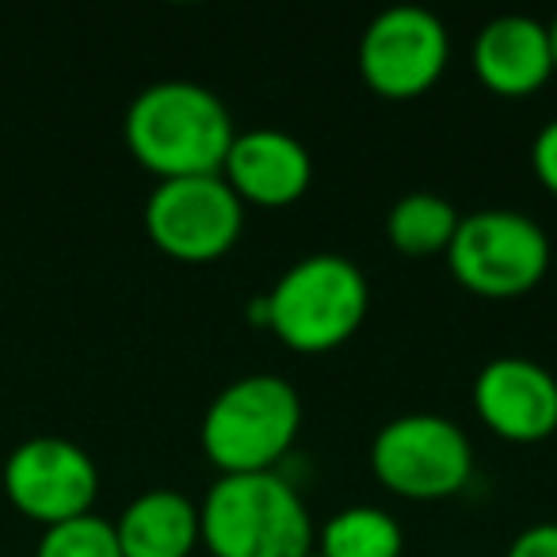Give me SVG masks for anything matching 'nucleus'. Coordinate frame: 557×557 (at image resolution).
I'll return each instance as SVG.
<instances>
[{
  "instance_id": "obj_5",
  "label": "nucleus",
  "mask_w": 557,
  "mask_h": 557,
  "mask_svg": "<svg viewBox=\"0 0 557 557\" xmlns=\"http://www.w3.org/2000/svg\"><path fill=\"white\" fill-rule=\"evenodd\" d=\"M443 260L462 290L504 302V298L531 295L546 278L549 237L523 210L488 207L462 214Z\"/></svg>"
},
{
  "instance_id": "obj_14",
  "label": "nucleus",
  "mask_w": 557,
  "mask_h": 557,
  "mask_svg": "<svg viewBox=\"0 0 557 557\" xmlns=\"http://www.w3.org/2000/svg\"><path fill=\"white\" fill-rule=\"evenodd\" d=\"M458 222L462 214L450 199L435 191H409L389 207L386 237L394 252L409 256V260H428V256H447Z\"/></svg>"
},
{
  "instance_id": "obj_20",
  "label": "nucleus",
  "mask_w": 557,
  "mask_h": 557,
  "mask_svg": "<svg viewBox=\"0 0 557 557\" xmlns=\"http://www.w3.org/2000/svg\"><path fill=\"white\" fill-rule=\"evenodd\" d=\"M306 557H325V554H321V549H318V546H313V549H310V554H306Z\"/></svg>"
},
{
  "instance_id": "obj_4",
  "label": "nucleus",
  "mask_w": 557,
  "mask_h": 557,
  "mask_svg": "<svg viewBox=\"0 0 557 557\" xmlns=\"http://www.w3.org/2000/svg\"><path fill=\"white\" fill-rule=\"evenodd\" d=\"M302 432V397L278 374H245L210 397L199 447L218 473H271Z\"/></svg>"
},
{
  "instance_id": "obj_19",
  "label": "nucleus",
  "mask_w": 557,
  "mask_h": 557,
  "mask_svg": "<svg viewBox=\"0 0 557 557\" xmlns=\"http://www.w3.org/2000/svg\"><path fill=\"white\" fill-rule=\"evenodd\" d=\"M546 39H549V58H554V73H557V16L546 24Z\"/></svg>"
},
{
  "instance_id": "obj_16",
  "label": "nucleus",
  "mask_w": 557,
  "mask_h": 557,
  "mask_svg": "<svg viewBox=\"0 0 557 557\" xmlns=\"http://www.w3.org/2000/svg\"><path fill=\"white\" fill-rule=\"evenodd\" d=\"M35 557H123V549H119L115 523L88 511V516L42 527L39 554Z\"/></svg>"
},
{
  "instance_id": "obj_2",
  "label": "nucleus",
  "mask_w": 557,
  "mask_h": 557,
  "mask_svg": "<svg viewBox=\"0 0 557 557\" xmlns=\"http://www.w3.org/2000/svg\"><path fill=\"white\" fill-rule=\"evenodd\" d=\"M371 310L363 268L341 252H313L290 263L263 298L248 302V318L298 356H325L359 333Z\"/></svg>"
},
{
  "instance_id": "obj_15",
  "label": "nucleus",
  "mask_w": 557,
  "mask_h": 557,
  "mask_svg": "<svg viewBox=\"0 0 557 557\" xmlns=\"http://www.w3.org/2000/svg\"><path fill=\"white\" fill-rule=\"evenodd\" d=\"M313 546L325 557H401L405 531L386 508L351 504L341 508L318 527Z\"/></svg>"
},
{
  "instance_id": "obj_10",
  "label": "nucleus",
  "mask_w": 557,
  "mask_h": 557,
  "mask_svg": "<svg viewBox=\"0 0 557 557\" xmlns=\"http://www.w3.org/2000/svg\"><path fill=\"white\" fill-rule=\"evenodd\" d=\"M473 412L504 443L557 435V374L527 356H496L473 379Z\"/></svg>"
},
{
  "instance_id": "obj_17",
  "label": "nucleus",
  "mask_w": 557,
  "mask_h": 557,
  "mask_svg": "<svg viewBox=\"0 0 557 557\" xmlns=\"http://www.w3.org/2000/svg\"><path fill=\"white\" fill-rule=\"evenodd\" d=\"M531 172L542 187L557 199V119L539 126L531 141Z\"/></svg>"
},
{
  "instance_id": "obj_7",
  "label": "nucleus",
  "mask_w": 557,
  "mask_h": 557,
  "mask_svg": "<svg viewBox=\"0 0 557 557\" xmlns=\"http://www.w3.org/2000/svg\"><path fill=\"white\" fill-rule=\"evenodd\" d=\"M450 62V32L432 9L394 4L359 35V77L379 100H420Z\"/></svg>"
},
{
  "instance_id": "obj_13",
  "label": "nucleus",
  "mask_w": 557,
  "mask_h": 557,
  "mask_svg": "<svg viewBox=\"0 0 557 557\" xmlns=\"http://www.w3.org/2000/svg\"><path fill=\"white\" fill-rule=\"evenodd\" d=\"M123 557H191L199 542V504L180 488H146L115 519Z\"/></svg>"
},
{
  "instance_id": "obj_1",
  "label": "nucleus",
  "mask_w": 557,
  "mask_h": 557,
  "mask_svg": "<svg viewBox=\"0 0 557 557\" xmlns=\"http://www.w3.org/2000/svg\"><path fill=\"white\" fill-rule=\"evenodd\" d=\"M131 157L157 180L222 176L237 126L218 92L195 81H157L131 100L123 119Z\"/></svg>"
},
{
  "instance_id": "obj_6",
  "label": "nucleus",
  "mask_w": 557,
  "mask_h": 557,
  "mask_svg": "<svg viewBox=\"0 0 557 557\" xmlns=\"http://www.w3.org/2000/svg\"><path fill=\"white\" fill-rule=\"evenodd\" d=\"M371 473L401 500H447L473 478V443L462 424L440 412H405L371 440Z\"/></svg>"
},
{
  "instance_id": "obj_18",
  "label": "nucleus",
  "mask_w": 557,
  "mask_h": 557,
  "mask_svg": "<svg viewBox=\"0 0 557 557\" xmlns=\"http://www.w3.org/2000/svg\"><path fill=\"white\" fill-rule=\"evenodd\" d=\"M504 557H557V519L531 523L511 539Z\"/></svg>"
},
{
  "instance_id": "obj_3",
  "label": "nucleus",
  "mask_w": 557,
  "mask_h": 557,
  "mask_svg": "<svg viewBox=\"0 0 557 557\" xmlns=\"http://www.w3.org/2000/svg\"><path fill=\"white\" fill-rule=\"evenodd\" d=\"M199 542L210 557H306L318 523L278 470L218 473L199 500Z\"/></svg>"
},
{
  "instance_id": "obj_12",
  "label": "nucleus",
  "mask_w": 557,
  "mask_h": 557,
  "mask_svg": "<svg viewBox=\"0 0 557 557\" xmlns=\"http://www.w3.org/2000/svg\"><path fill=\"white\" fill-rule=\"evenodd\" d=\"M473 73L481 88H488L500 100H527L554 77L546 24L534 16H493L473 39Z\"/></svg>"
},
{
  "instance_id": "obj_11",
  "label": "nucleus",
  "mask_w": 557,
  "mask_h": 557,
  "mask_svg": "<svg viewBox=\"0 0 557 557\" xmlns=\"http://www.w3.org/2000/svg\"><path fill=\"white\" fill-rule=\"evenodd\" d=\"M222 180L245 207H295L313 184V157L295 134L278 126L237 131L222 164Z\"/></svg>"
},
{
  "instance_id": "obj_8",
  "label": "nucleus",
  "mask_w": 557,
  "mask_h": 557,
  "mask_svg": "<svg viewBox=\"0 0 557 557\" xmlns=\"http://www.w3.org/2000/svg\"><path fill=\"white\" fill-rule=\"evenodd\" d=\"M245 202L222 176L157 180L146 199V233L180 263H214L240 240Z\"/></svg>"
},
{
  "instance_id": "obj_9",
  "label": "nucleus",
  "mask_w": 557,
  "mask_h": 557,
  "mask_svg": "<svg viewBox=\"0 0 557 557\" xmlns=\"http://www.w3.org/2000/svg\"><path fill=\"white\" fill-rule=\"evenodd\" d=\"M4 493L42 527L88 516L100 493V470L81 443L62 435H32L4 462Z\"/></svg>"
}]
</instances>
